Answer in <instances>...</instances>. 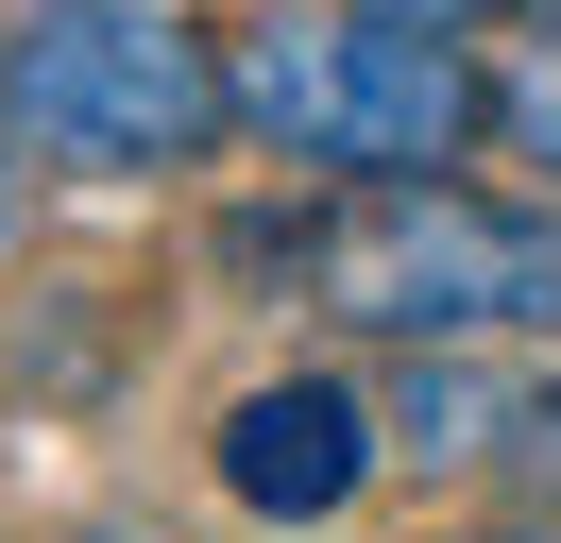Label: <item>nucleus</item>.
I'll list each match as a JSON object with an SVG mask.
<instances>
[{
	"instance_id": "nucleus-7",
	"label": "nucleus",
	"mask_w": 561,
	"mask_h": 543,
	"mask_svg": "<svg viewBox=\"0 0 561 543\" xmlns=\"http://www.w3.org/2000/svg\"><path fill=\"white\" fill-rule=\"evenodd\" d=\"M493 459H527V475H545V509H561V391H527V407H511V441H493Z\"/></svg>"
},
{
	"instance_id": "nucleus-6",
	"label": "nucleus",
	"mask_w": 561,
	"mask_h": 543,
	"mask_svg": "<svg viewBox=\"0 0 561 543\" xmlns=\"http://www.w3.org/2000/svg\"><path fill=\"white\" fill-rule=\"evenodd\" d=\"M391 425H409V441H425V459H493V441H477V425H511V407H493V391H477V373H409V407H391Z\"/></svg>"
},
{
	"instance_id": "nucleus-9",
	"label": "nucleus",
	"mask_w": 561,
	"mask_h": 543,
	"mask_svg": "<svg viewBox=\"0 0 561 543\" xmlns=\"http://www.w3.org/2000/svg\"><path fill=\"white\" fill-rule=\"evenodd\" d=\"M0 238H18V136H0Z\"/></svg>"
},
{
	"instance_id": "nucleus-1",
	"label": "nucleus",
	"mask_w": 561,
	"mask_h": 543,
	"mask_svg": "<svg viewBox=\"0 0 561 543\" xmlns=\"http://www.w3.org/2000/svg\"><path fill=\"white\" fill-rule=\"evenodd\" d=\"M289 289L357 339H493V323H561V204H459L425 170L341 187L289 238Z\"/></svg>"
},
{
	"instance_id": "nucleus-8",
	"label": "nucleus",
	"mask_w": 561,
	"mask_h": 543,
	"mask_svg": "<svg viewBox=\"0 0 561 543\" xmlns=\"http://www.w3.org/2000/svg\"><path fill=\"white\" fill-rule=\"evenodd\" d=\"M375 18H425V34H459V18H527V0H375Z\"/></svg>"
},
{
	"instance_id": "nucleus-5",
	"label": "nucleus",
	"mask_w": 561,
	"mask_h": 543,
	"mask_svg": "<svg viewBox=\"0 0 561 543\" xmlns=\"http://www.w3.org/2000/svg\"><path fill=\"white\" fill-rule=\"evenodd\" d=\"M477 119H493V153H511V170H545V204H561V0L511 34V68L477 85Z\"/></svg>"
},
{
	"instance_id": "nucleus-4",
	"label": "nucleus",
	"mask_w": 561,
	"mask_h": 543,
	"mask_svg": "<svg viewBox=\"0 0 561 543\" xmlns=\"http://www.w3.org/2000/svg\"><path fill=\"white\" fill-rule=\"evenodd\" d=\"M357 475H375V407H357L341 373H273V391L221 407V493H239L255 527H323Z\"/></svg>"
},
{
	"instance_id": "nucleus-2",
	"label": "nucleus",
	"mask_w": 561,
	"mask_h": 543,
	"mask_svg": "<svg viewBox=\"0 0 561 543\" xmlns=\"http://www.w3.org/2000/svg\"><path fill=\"white\" fill-rule=\"evenodd\" d=\"M239 119L221 34L171 0H18L0 18V136L51 170H187Z\"/></svg>"
},
{
	"instance_id": "nucleus-3",
	"label": "nucleus",
	"mask_w": 561,
	"mask_h": 543,
	"mask_svg": "<svg viewBox=\"0 0 561 543\" xmlns=\"http://www.w3.org/2000/svg\"><path fill=\"white\" fill-rule=\"evenodd\" d=\"M221 102H239V136H273L289 170H357V187H391V170H443L459 136H477V68L443 51L425 18H255L221 34Z\"/></svg>"
},
{
	"instance_id": "nucleus-10",
	"label": "nucleus",
	"mask_w": 561,
	"mask_h": 543,
	"mask_svg": "<svg viewBox=\"0 0 561 543\" xmlns=\"http://www.w3.org/2000/svg\"><path fill=\"white\" fill-rule=\"evenodd\" d=\"M527 543H561V527H527Z\"/></svg>"
}]
</instances>
